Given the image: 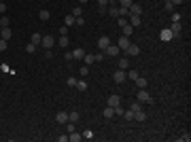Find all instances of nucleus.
<instances>
[{"instance_id":"nucleus-25","label":"nucleus","mask_w":191,"mask_h":142,"mask_svg":"<svg viewBox=\"0 0 191 142\" xmlns=\"http://www.w3.org/2000/svg\"><path fill=\"white\" fill-rule=\"evenodd\" d=\"M49 17H51V15H49V11H47V9H43V11H38V19H41V21H47Z\"/></svg>"},{"instance_id":"nucleus-51","label":"nucleus","mask_w":191,"mask_h":142,"mask_svg":"<svg viewBox=\"0 0 191 142\" xmlns=\"http://www.w3.org/2000/svg\"><path fill=\"white\" fill-rule=\"evenodd\" d=\"M4 13H6V4H4V2H0V15H4Z\"/></svg>"},{"instance_id":"nucleus-33","label":"nucleus","mask_w":191,"mask_h":142,"mask_svg":"<svg viewBox=\"0 0 191 142\" xmlns=\"http://www.w3.org/2000/svg\"><path fill=\"white\" fill-rule=\"evenodd\" d=\"M64 26H74V15H68L64 19Z\"/></svg>"},{"instance_id":"nucleus-34","label":"nucleus","mask_w":191,"mask_h":142,"mask_svg":"<svg viewBox=\"0 0 191 142\" xmlns=\"http://www.w3.org/2000/svg\"><path fill=\"white\" fill-rule=\"evenodd\" d=\"M130 108H132V110H134V112H138V110H142V104H140V102H138V100H136V102H134V104H132V106H130Z\"/></svg>"},{"instance_id":"nucleus-4","label":"nucleus","mask_w":191,"mask_h":142,"mask_svg":"<svg viewBox=\"0 0 191 142\" xmlns=\"http://www.w3.org/2000/svg\"><path fill=\"white\" fill-rule=\"evenodd\" d=\"M106 104L108 106H121V95H117V94H113V95H108V100H106Z\"/></svg>"},{"instance_id":"nucleus-20","label":"nucleus","mask_w":191,"mask_h":142,"mask_svg":"<svg viewBox=\"0 0 191 142\" xmlns=\"http://www.w3.org/2000/svg\"><path fill=\"white\" fill-rule=\"evenodd\" d=\"M134 121H146V115H144V110H138V112H134Z\"/></svg>"},{"instance_id":"nucleus-50","label":"nucleus","mask_w":191,"mask_h":142,"mask_svg":"<svg viewBox=\"0 0 191 142\" xmlns=\"http://www.w3.org/2000/svg\"><path fill=\"white\" fill-rule=\"evenodd\" d=\"M104 55H106V53H104V51H100V53H96V62H100V59H102V57H104Z\"/></svg>"},{"instance_id":"nucleus-23","label":"nucleus","mask_w":191,"mask_h":142,"mask_svg":"<svg viewBox=\"0 0 191 142\" xmlns=\"http://www.w3.org/2000/svg\"><path fill=\"white\" fill-rule=\"evenodd\" d=\"M128 68H130L128 57H121V59H119V70H128Z\"/></svg>"},{"instance_id":"nucleus-7","label":"nucleus","mask_w":191,"mask_h":142,"mask_svg":"<svg viewBox=\"0 0 191 142\" xmlns=\"http://www.w3.org/2000/svg\"><path fill=\"white\" fill-rule=\"evenodd\" d=\"M128 11H130V15H140V13H142V6H140L138 2H132V4L128 6Z\"/></svg>"},{"instance_id":"nucleus-26","label":"nucleus","mask_w":191,"mask_h":142,"mask_svg":"<svg viewBox=\"0 0 191 142\" xmlns=\"http://www.w3.org/2000/svg\"><path fill=\"white\" fill-rule=\"evenodd\" d=\"M81 138H83V136H81V134H77V132H70V134H68V140H70V142H79Z\"/></svg>"},{"instance_id":"nucleus-40","label":"nucleus","mask_w":191,"mask_h":142,"mask_svg":"<svg viewBox=\"0 0 191 142\" xmlns=\"http://www.w3.org/2000/svg\"><path fill=\"white\" fill-rule=\"evenodd\" d=\"M74 26H85V19L83 17H74Z\"/></svg>"},{"instance_id":"nucleus-39","label":"nucleus","mask_w":191,"mask_h":142,"mask_svg":"<svg viewBox=\"0 0 191 142\" xmlns=\"http://www.w3.org/2000/svg\"><path fill=\"white\" fill-rule=\"evenodd\" d=\"M26 51H28V53H34V51H36V45H34V43L26 45Z\"/></svg>"},{"instance_id":"nucleus-11","label":"nucleus","mask_w":191,"mask_h":142,"mask_svg":"<svg viewBox=\"0 0 191 142\" xmlns=\"http://www.w3.org/2000/svg\"><path fill=\"white\" fill-rule=\"evenodd\" d=\"M55 121H57V123H68V112H66V110H59V112L55 115Z\"/></svg>"},{"instance_id":"nucleus-2","label":"nucleus","mask_w":191,"mask_h":142,"mask_svg":"<svg viewBox=\"0 0 191 142\" xmlns=\"http://www.w3.org/2000/svg\"><path fill=\"white\" fill-rule=\"evenodd\" d=\"M136 100H138L140 104H144V102H153V98H151V94H149L146 89H140L138 95H136Z\"/></svg>"},{"instance_id":"nucleus-38","label":"nucleus","mask_w":191,"mask_h":142,"mask_svg":"<svg viewBox=\"0 0 191 142\" xmlns=\"http://www.w3.org/2000/svg\"><path fill=\"white\" fill-rule=\"evenodd\" d=\"M6 47H9V41L0 38V51H6Z\"/></svg>"},{"instance_id":"nucleus-29","label":"nucleus","mask_w":191,"mask_h":142,"mask_svg":"<svg viewBox=\"0 0 191 142\" xmlns=\"http://www.w3.org/2000/svg\"><path fill=\"white\" fill-rule=\"evenodd\" d=\"M74 87H77L79 91H87V83H85V81H77V85H74Z\"/></svg>"},{"instance_id":"nucleus-6","label":"nucleus","mask_w":191,"mask_h":142,"mask_svg":"<svg viewBox=\"0 0 191 142\" xmlns=\"http://www.w3.org/2000/svg\"><path fill=\"white\" fill-rule=\"evenodd\" d=\"M104 53H106V55H113V57H115V55H119V53H121V49L117 47V45H113V43H110L108 47L104 49Z\"/></svg>"},{"instance_id":"nucleus-47","label":"nucleus","mask_w":191,"mask_h":142,"mask_svg":"<svg viewBox=\"0 0 191 142\" xmlns=\"http://www.w3.org/2000/svg\"><path fill=\"white\" fill-rule=\"evenodd\" d=\"M125 23H130V21H128V19H125V17H119V28H123V26H125Z\"/></svg>"},{"instance_id":"nucleus-1","label":"nucleus","mask_w":191,"mask_h":142,"mask_svg":"<svg viewBox=\"0 0 191 142\" xmlns=\"http://www.w3.org/2000/svg\"><path fill=\"white\" fill-rule=\"evenodd\" d=\"M55 45V41H53V36H49V34H43V41H41V47L43 49H53Z\"/></svg>"},{"instance_id":"nucleus-31","label":"nucleus","mask_w":191,"mask_h":142,"mask_svg":"<svg viewBox=\"0 0 191 142\" xmlns=\"http://www.w3.org/2000/svg\"><path fill=\"white\" fill-rule=\"evenodd\" d=\"M72 15H74V17H81V15H83V9H81V4H77V6L72 9Z\"/></svg>"},{"instance_id":"nucleus-54","label":"nucleus","mask_w":191,"mask_h":142,"mask_svg":"<svg viewBox=\"0 0 191 142\" xmlns=\"http://www.w3.org/2000/svg\"><path fill=\"white\" fill-rule=\"evenodd\" d=\"M85 2H87V0H79V4H85Z\"/></svg>"},{"instance_id":"nucleus-8","label":"nucleus","mask_w":191,"mask_h":142,"mask_svg":"<svg viewBox=\"0 0 191 142\" xmlns=\"http://www.w3.org/2000/svg\"><path fill=\"white\" fill-rule=\"evenodd\" d=\"M168 30H170V32H172L174 36H178V34L183 32V26H181V21H172V26H170Z\"/></svg>"},{"instance_id":"nucleus-27","label":"nucleus","mask_w":191,"mask_h":142,"mask_svg":"<svg viewBox=\"0 0 191 142\" xmlns=\"http://www.w3.org/2000/svg\"><path fill=\"white\" fill-rule=\"evenodd\" d=\"M125 74H128V79H132V81H136L140 74H138V70H125Z\"/></svg>"},{"instance_id":"nucleus-48","label":"nucleus","mask_w":191,"mask_h":142,"mask_svg":"<svg viewBox=\"0 0 191 142\" xmlns=\"http://www.w3.org/2000/svg\"><path fill=\"white\" fill-rule=\"evenodd\" d=\"M64 57H66V62H72V59H74V57H72V51H66Z\"/></svg>"},{"instance_id":"nucleus-30","label":"nucleus","mask_w":191,"mask_h":142,"mask_svg":"<svg viewBox=\"0 0 191 142\" xmlns=\"http://www.w3.org/2000/svg\"><path fill=\"white\" fill-rule=\"evenodd\" d=\"M68 121H70V123H77V121H79V112H77V110H72V112L68 115Z\"/></svg>"},{"instance_id":"nucleus-44","label":"nucleus","mask_w":191,"mask_h":142,"mask_svg":"<svg viewBox=\"0 0 191 142\" xmlns=\"http://www.w3.org/2000/svg\"><path fill=\"white\" fill-rule=\"evenodd\" d=\"M77 85V79L74 76H68V87H74Z\"/></svg>"},{"instance_id":"nucleus-13","label":"nucleus","mask_w":191,"mask_h":142,"mask_svg":"<svg viewBox=\"0 0 191 142\" xmlns=\"http://www.w3.org/2000/svg\"><path fill=\"white\" fill-rule=\"evenodd\" d=\"M13 36V32H11V28L6 26V28H0V38H4V41H9Z\"/></svg>"},{"instance_id":"nucleus-21","label":"nucleus","mask_w":191,"mask_h":142,"mask_svg":"<svg viewBox=\"0 0 191 142\" xmlns=\"http://www.w3.org/2000/svg\"><path fill=\"white\" fill-rule=\"evenodd\" d=\"M121 32H123V36H132V32H134V28H132L130 23H125V26L121 28Z\"/></svg>"},{"instance_id":"nucleus-41","label":"nucleus","mask_w":191,"mask_h":142,"mask_svg":"<svg viewBox=\"0 0 191 142\" xmlns=\"http://www.w3.org/2000/svg\"><path fill=\"white\" fill-rule=\"evenodd\" d=\"M166 11H170V13H174V4H172L170 0H166Z\"/></svg>"},{"instance_id":"nucleus-42","label":"nucleus","mask_w":191,"mask_h":142,"mask_svg":"<svg viewBox=\"0 0 191 142\" xmlns=\"http://www.w3.org/2000/svg\"><path fill=\"white\" fill-rule=\"evenodd\" d=\"M181 17H183L181 13H172V17H170V19H172V21H181Z\"/></svg>"},{"instance_id":"nucleus-16","label":"nucleus","mask_w":191,"mask_h":142,"mask_svg":"<svg viewBox=\"0 0 191 142\" xmlns=\"http://www.w3.org/2000/svg\"><path fill=\"white\" fill-rule=\"evenodd\" d=\"M41 41H43V34H41V32H34V34H32V38H30V43H34L36 47L41 45Z\"/></svg>"},{"instance_id":"nucleus-45","label":"nucleus","mask_w":191,"mask_h":142,"mask_svg":"<svg viewBox=\"0 0 191 142\" xmlns=\"http://www.w3.org/2000/svg\"><path fill=\"white\" fill-rule=\"evenodd\" d=\"M83 136H85L87 140H92V138H94V132H92V130H85V134H83Z\"/></svg>"},{"instance_id":"nucleus-18","label":"nucleus","mask_w":191,"mask_h":142,"mask_svg":"<svg viewBox=\"0 0 191 142\" xmlns=\"http://www.w3.org/2000/svg\"><path fill=\"white\" fill-rule=\"evenodd\" d=\"M83 55H85V49H81V47H77L72 51V57L74 59H83Z\"/></svg>"},{"instance_id":"nucleus-46","label":"nucleus","mask_w":191,"mask_h":142,"mask_svg":"<svg viewBox=\"0 0 191 142\" xmlns=\"http://www.w3.org/2000/svg\"><path fill=\"white\" fill-rule=\"evenodd\" d=\"M57 142H68V134H62V136H57Z\"/></svg>"},{"instance_id":"nucleus-53","label":"nucleus","mask_w":191,"mask_h":142,"mask_svg":"<svg viewBox=\"0 0 191 142\" xmlns=\"http://www.w3.org/2000/svg\"><path fill=\"white\" fill-rule=\"evenodd\" d=\"M170 2H172V4H174V6H176V4H183V2H185V0H170Z\"/></svg>"},{"instance_id":"nucleus-28","label":"nucleus","mask_w":191,"mask_h":142,"mask_svg":"<svg viewBox=\"0 0 191 142\" xmlns=\"http://www.w3.org/2000/svg\"><path fill=\"white\" fill-rule=\"evenodd\" d=\"M123 119H128V121H134V110L130 108V110H123V115H121Z\"/></svg>"},{"instance_id":"nucleus-9","label":"nucleus","mask_w":191,"mask_h":142,"mask_svg":"<svg viewBox=\"0 0 191 142\" xmlns=\"http://www.w3.org/2000/svg\"><path fill=\"white\" fill-rule=\"evenodd\" d=\"M108 45H110V38H108V36H100V41H98V49H100V51H104Z\"/></svg>"},{"instance_id":"nucleus-14","label":"nucleus","mask_w":191,"mask_h":142,"mask_svg":"<svg viewBox=\"0 0 191 142\" xmlns=\"http://www.w3.org/2000/svg\"><path fill=\"white\" fill-rule=\"evenodd\" d=\"M159 38H161V41H172V38H174V34L166 28V30H161V32H159Z\"/></svg>"},{"instance_id":"nucleus-5","label":"nucleus","mask_w":191,"mask_h":142,"mask_svg":"<svg viewBox=\"0 0 191 142\" xmlns=\"http://www.w3.org/2000/svg\"><path fill=\"white\" fill-rule=\"evenodd\" d=\"M123 53H125V55H130V57H134V55H138V53H140V47H138V45H134V43H130V47L125 49Z\"/></svg>"},{"instance_id":"nucleus-22","label":"nucleus","mask_w":191,"mask_h":142,"mask_svg":"<svg viewBox=\"0 0 191 142\" xmlns=\"http://www.w3.org/2000/svg\"><path fill=\"white\" fill-rule=\"evenodd\" d=\"M57 45H59V47H68V45H70V38H68V36H59V38H57Z\"/></svg>"},{"instance_id":"nucleus-24","label":"nucleus","mask_w":191,"mask_h":142,"mask_svg":"<svg viewBox=\"0 0 191 142\" xmlns=\"http://www.w3.org/2000/svg\"><path fill=\"white\" fill-rule=\"evenodd\" d=\"M98 4H100V13L104 15V13H106V6L110 4V0H98Z\"/></svg>"},{"instance_id":"nucleus-15","label":"nucleus","mask_w":191,"mask_h":142,"mask_svg":"<svg viewBox=\"0 0 191 142\" xmlns=\"http://www.w3.org/2000/svg\"><path fill=\"white\" fill-rule=\"evenodd\" d=\"M83 59H85V66L96 64V55H94V53H85V55H83Z\"/></svg>"},{"instance_id":"nucleus-17","label":"nucleus","mask_w":191,"mask_h":142,"mask_svg":"<svg viewBox=\"0 0 191 142\" xmlns=\"http://www.w3.org/2000/svg\"><path fill=\"white\" fill-rule=\"evenodd\" d=\"M102 115H104V119H113V117H115V108H113V106H106Z\"/></svg>"},{"instance_id":"nucleus-35","label":"nucleus","mask_w":191,"mask_h":142,"mask_svg":"<svg viewBox=\"0 0 191 142\" xmlns=\"http://www.w3.org/2000/svg\"><path fill=\"white\" fill-rule=\"evenodd\" d=\"M6 26H9V17L0 15V28H6Z\"/></svg>"},{"instance_id":"nucleus-10","label":"nucleus","mask_w":191,"mask_h":142,"mask_svg":"<svg viewBox=\"0 0 191 142\" xmlns=\"http://www.w3.org/2000/svg\"><path fill=\"white\" fill-rule=\"evenodd\" d=\"M117 47L121 49V51H125V49L130 47V36H121V38H119V43H117Z\"/></svg>"},{"instance_id":"nucleus-49","label":"nucleus","mask_w":191,"mask_h":142,"mask_svg":"<svg viewBox=\"0 0 191 142\" xmlns=\"http://www.w3.org/2000/svg\"><path fill=\"white\" fill-rule=\"evenodd\" d=\"M115 115L121 117V115H123V108H121V106H115Z\"/></svg>"},{"instance_id":"nucleus-52","label":"nucleus","mask_w":191,"mask_h":142,"mask_svg":"<svg viewBox=\"0 0 191 142\" xmlns=\"http://www.w3.org/2000/svg\"><path fill=\"white\" fill-rule=\"evenodd\" d=\"M181 140H183V142H189L191 136H189V134H185V136H181Z\"/></svg>"},{"instance_id":"nucleus-43","label":"nucleus","mask_w":191,"mask_h":142,"mask_svg":"<svg viewBox=\"0 0 191 142\" xmlns=\"http://www.w3.org/2000/svg\"><path fill=\"white\" fill-rule=\"evenodd\" d=\"M59 34H62V36H68V26H62V28H59Z\"/></svg>"},{"instance_id":"nucleus-19","label":"nucleus","mask_w":191,"mask_h":142,"mask_svg":"<svg viewBox=\"0 0 191 142\" xmlns=\"http://www.w3.org/2000/svg\"><path fill=\"white\" fill-rule=\"evenodd\" d=\"M136 85H138V89H146V85H149V81H146L144 76H138V79H136Z\"/></svg>"},{"instance_id":"nucleus-12","label":"nucleus","mask_w":191,"mask_h":142,"mask_svg":"<svg viewBox=\"0 0 191 142\" xmlns=\"http://www.w3.org/2000/svg\"><path fill=\"white\" fill-rule=\"evenodd\" d=\"M140 23H142L140 15H130V26H132V28H138Z\"/></svg>"},{"instance_id":"nucleus-36","label":"nucleus","mask_w":191,"mask_h":142,"mask_svg":"<svg viewBox=\"0 0 191 142\" xmlns=\"http://www.w3.org/2000/svg\"><path fill=\"white\" fill-rule=\"evenodd\" d=\"M79 72H81V76H87V74H89V66H83V68H79Z\"/></svg>"},{"instance_id":"nucleus-3","label":"nucleus","mask_w":191,"mask_h":142,"mask_svg":"<svg viewBox=\"0 0 191 142\" xmlns=\"http://www.w3.org/2000/svg\"><path fill=\"white\" fill-rule=\"evenodd\" d=\"M113 79H115V83H117V85H121V83H125V81H128V74H125V70H117V72L113 74Z\"/></svg>"},{"instance_id":"nucleus-32","label":"nucleus","mask_w":191,"mask_h":142,"mask_svg":"<svg viewBox=\"0 0 191 142\" xmlns=\"http://www.w3.org/2000/svg\"><path fill=\"white\" fill-rule=\"evenodd\" d=\"M128 15H130V11H128L125 6H119V15H117V17H128Z\"/></svg>"},{"instance_id":"nucleus-37","label":"nucleus","mask_w":191,"mask_h":142,"mask_svg":"<svg viewBox=\"0 0 191 142\" xmlns=\"http://www.w3.org/2000/svg\"><path fill=\"white\" fill-rule=\"evenodd\" d=\"M132 2H136V0H119V6H125V9H128Z\"/></svg>"}]
</instances>
